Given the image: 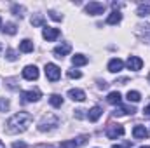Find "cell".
I'll list each match as a JSON object with an SVG mask.
<instances>
[{"instance_id": "6da1fadb", "label": "cell", "mask_w": 150, "mask_h": 148, "mask_svg": "<svg viewBox=\"0 0 150 148\" xmlns=\"http://www.w3.org/2000/svg\"><path fill=\"white\" fill-rule=\"evenodd\" d=\"M32 120H33L32 113H28V111H18V113H14V115L7 120V124H5V131H7L9 134H19V132H25V131L30 127Z\"/></svg>"}, {"instance_id": "7a4b0ae2", "label": "cell", "mask_w": 150, "mask_h": 148, "mask_svg": "<svg viewBox=\"0 0 150 148\" xmlns=\"http://www.w3.org/2000/svg\"><path fill=\"white\" fill-rule=\"evenodd\" d=\"M59 125V117L58 115H54V113H47V115H44L42 118H40V122H38V131L40 132H47V131H52V129H56Z\"/></svg>"}, {"instance_id": "3957f363", "label": "cell", "mask_w": 150, "mask_h": 148, "mask_svg": "<svg viewBox=\"0 0 150 148\" xmlns=\"http://www.w3.org/2000/svg\"><path fill=\"white\" fill-rule=\"evenodd\" d=\"M44 70H45V77H47V80H51V82L59 80V77H61V70H59L58 65H54V63H47Z\"/></svg>"}, {"instance_id": "277c9868", "label": "cell", "mask_w": 150, "mask_h": 148, "mask_svg": "<svg viewBox=\"0 0 150 148\" xmlns=\"http://www.w3.org/2000/svg\"><path fill=\"white\" fill-rule=\"evenodd\" d=\"M120 136H124V125H120V124H108L107 125V138L108 140H117Z\"/></svg>"}, {"instance_id": "5b68a950", "label": "cell", "mask_w": 150, "mask_h": 148, "mask_svg": "<svg viewBox=\"0 0 150 148\" xmlns=\"http://www.w3.org/2000/svg\"><path fill=\"white\" fill-rule=\"evenodd\" d=\"M87 140H89V136L82 134V136H79V138H74V140H67V141H63V143L59 145V148H79V147H82Z\"/></svg>"}, {"instance_id": "8992f818", "label": "cell", "mask_w": 150, "mask_h": 148, "mask_svg": "<svg viewBox=\"0 0 150 148\" xmlns=\"http://www.w3.org/2000/svg\"><path fill=\"white\" fill-rule=\"evenodd\" d=\"M103 12H105V5L101 2H89L86 5V14H89V16H100Z\"/></svg>"}, {"instance_id": "52a82bcc", "label": "cell", "mask_w": 150, "mask_h": 148, "mask_svg": "<svg viewBox=\"0 0 150 148\" xmlns=\"http://www.w3.org/2000/svg\"><path fill=\"white\" fill-rule=\"evenodd\" d=\"M21 98H23L25 103H35V101H38L42 98V92L38 89H30V91H25L21 94Z\"/></svg>"}, {"instance_id": "ba28073f", "label": "cell", "mask_w": 150, "mask_h": 148, "mask_svg": "<svg viewBox=\"0 0 150 148\" xmlns=\"http://www.w3.org/2000/svg\"><path fill=\"white\" fill-rule=\"evenodd\" d=\"M54 56L56 58H65V56H68L70 52H72V45L68 44V42H61L59 45H56L54 47Z\"/></svg>"}, {"instance_id": "9c48e42d", "label": "cell", "mask_w": 150, "mask_h": 148, "mask_svg": "<svg viewBox=\"0 0 150 148\" xmlns=\"http://www.w3.org/2000/svg\"><path fill=\"white\" fill-rule=\"evenodd\" d=\"M126 66H127L129 70H133V72H138V70L143 68V61H142V58H138V56H129L127 61H126Z\"/></svg>"}, {"instance_id": "30bf717a", "label": "cell", "mask_w": 150, "mask_h": 148, "mask_svg": "<svg viewBox=\"0 0 150 148\" xmlns=\"http://www.w3.org/2000/svg\"><path fill=\"white\" fill-rule=\"evenodd\" d=\"M42 37L45 38L47 42H54L56 38L59 37V30H58V28H51V26H44Z\"/></svg>"}, {"instance_id": "8fae6325", "label": "cell", "mask_w": 150, "mask_h": 148, "mask_svg": "<svg viewBox=\"0 0 150 148\" xmlns=\"http://www.w3.org/2000/svg\"><path fill=\"white\" fill-rule=\"evenodd\" d=\"M23 78L26 80H37L38 78V68L35 65H28L23 68Z\"/></svg>"}, {"instance_id": "7c38bea8", "label": "cell", "mask_w": 150, "mask_h": 148, "mask_svg": "<svg viewBox=\"0 0 150 148\" xmlns=\"http://www.w3.org/2000/svg\"><path fill=\"white\" fill-rule=\"evenodd\" d=\"M136 35L142 38V40H147V42H150V23L138 25V26H136Z\"/></svg>"}, {"instance_id": "4fadbf2b", "label": "cell", "mask_w": 150, "mask_h": 148, "mask_svg": "<svg viewBox=\"0 0 150 148\" xmlns=\"http://www.w3.org/2000/svg\"><path fill=\"white\" fill-rule=\"evenodd\" d=\"M122 68H124V61H122V59L113 58V59L108 61V72H112V73H119Z\"/></svg>"}, {"instance_id": "5bb4252c", "label": "cell", "mask_w": 150, "mask_h": 148, "mask_svg": "<svg viewBox=\"0 0 150 148\" xmlns=\"http://www.w3.org/2000/svg\"><path fill=\"white\" fill-rule=\"evenodd\" d=\"M133 136H134L136 140H145V138H149V131H147L145 125H134Z\"/></svg>"}, {"instance_id": "9a60e30c", "label": "cell", "mask_w": 150, "mask_h": 148, "mask_svg": "<svg viewBox=\"0 0 150 148\" xmlns=\"http://www.w3.org/2000/svg\"><path fill=\"white\" fill-rule=\"evenodd\" d=\"M68 98L74 101H84L86 99V92L82 89H70L68 91Z\"/></svg>"}, {"instance_id": "2e32d148", "label": "cell", "mask_w": 150, "mask_h": 148, "mask_svg": "<svg viewBox=\"0 0 150 148\" xmlns=\"http://www.w3.org/2000/svg\"><path fill=\"white\" fill-rule=\"evenodd\" d=\"M134 111L136 110H134L133 106H120V105H119V106L113 110V115H115V117H122V115H133Z\"/></svg>"}, {"instance_id": "e0dca14e", "label": "cell", "mask_w": 150, "mask_h": 148, "mask_svg": "<svg viewBox=\"0 0 150 148\" xmlns=\"http://www.w3.org/2000/svg\"><path fill=\"white\" fill-rule=\"evenodd\" d=\"M136 14H138L140 18L150 16V2H142V4L138 5V9H136Z\"/></svg>"}, {"instance_id": "ac0fdd59", "label": "cell", "mask_w": 150, "mask_h": 148, "mask_svg": "<svg viewBox=\"0 0 150 148\" xmlns=\"http://www.w3.org/2000/svg\"><path fill=\"white\" fill-rule=\"evenodd\" d=\"M101 113H103L101 106H93V108L89 110V113H87V118H89V122H96V120L101 117Z\"/></svg>"}, {"instance_id": "d6986e66", "label": "cell", "mask_w": 150, "mask_h": 148, "mask_svg": "<svg viewBox=\"0 0 150 148\" xmlns=\"http://www.w3.org/2000/svg\"><path fill=\"white\" fill-rule=\"evenodd\" d=\"M122 21V14L119 12V11H113L108 14V18H107V25H119Z\"/></svg>"}, {"instance_id": "ffe728a7", "label": "cell", "mask_w": 150, "mask_h": 148, "mask_svg": "<svg viewBox=\"0 0 150 148\" xmlns=\"http://www.w3.org/2000/svg\"><path fill=\"white\" fill-rule=\"evenodd\" d=\"M120 99H122V96H120V92H117V91H112L108 96H107V101L110 103V105H120Z\"/></svg>"}, {"instance_id": "44dd1931", "label": "cell", "mask_w": 150, "mask_h": 148, "mask_svg": "<svg viewBox=\"0 0 150 148\" xmlns=\"http://www.w3.org/2000/svg\"><path fill=\"white\" fill-rule=\"evenodd\" d=\"M19 51L21 52H32L33 51V42L28 40V38H25L23 42H19Z\"/></svg>"}, {"instance_id": "7402d4cb", "label": "cell", "mask_w": 150, "mask_h": 148, "mask_svg": "<svg viewBox=\"0 0 150 148\" xmlns=\"http://www.w3.org/2000/svg\"><path fill=\"white\" fill-rule=\"evenodd\" d=\"M11 12H12L14 16H18V18H23V16H25V12H26V9H25V5L14 4V5L11 7Z\"/></svg>"}, {"instance_id": "603a6c76", "label": "cell", "mask_w": 150, "mask_h": 148, "mask_svg": "<svg viewBox=\"0 0 150 148\" xmlns=\"http://www.w3.org/2000/svg\"><path fill=\"white\" fill-rule=\"evenodd\" d=\"M72 63H74V66H84V65H87V58L84 54H75L72 58Z\"/></svg>"}, {"instance_id": "cb8c5ba5", "label": "cell", "mask_w": 150, "mask_h": 148, "mask_svg": "<svg viewBox=\"0 0 150 148\" xmlns=\"http://www.w3.org/2000/svg\"><path fill=\"white\" fill-rule=\"evenodd\" d=\"M2 32L7 33V35H14V33L18 32V26H16L14 23H5V25L2 26Z\"/></svg>"}, {"instance_id": "d4e9b609", "label": "cell", "mask_w": 150, "mask_h": 148, "mask_svg": "<svg viewBox=\"0 0 150 148\" xmlns=\"http://www.w3.org/2000/svg\"><path fill=\"white\" fill-rule=\"evenodd\" d=\"M49 103H51L54 108H59V106L63 105V98H61L59 94H51V98H49Z\"/></svg>"}, {"instance_id": "484cf974", "label": "cell", "mask_w": 150, "mask_h": 148, "mask_svg": "<svg viewBox=\"0 0 150 148\" xmlns=\"http://www.w3.org/2000/svg\"><path fill=\"white\" fill-rule=\"evenodd\" d=\"M126 98H127L129 103H131V101H133V103H138V101L142 99V94H140L138 91H129V92L126 94Z\"/></svg>"}, {"instance_id": "4316f807", "label": "cell", "mask_w": 150, "mask_h": 148, "mask_svg": "<svg viewBox=\"0 0 150 148\" xmlns=\"http://www.w3.org/2000/svg\"><path fill=\"white\" fill-rule=\"evenodd\" d=\"M32 25H33V26H44V25H45L44 16H42V14H33V16H32Z\"/></svg>"}, {"instance_id": "83f0119b", "label": "cell", "mask_w": 150, "mask_h": 148, "mask_svg": "<svg viewBox=\"0 0 150 148\" xmlns=\"http://www.w3.org/2000/svg\"><path fill=\"white\" fill-rule=\"evenodd\" d=\"M5 58H7L9 61H16V59H18V52H16L14 49H7V51H5Z\"/></svg>"}, {"instance_id": "f1b7e54d", "label": "cell", "mask_w": 150, "mask_h": 148, "mask_svg": "<svg viewBox=\"0 0 150 148\" xmlns=\"http://www.w3.org/2000/svg\"><path fill=\"white\" fill-rule=\"evenodd\" d=\"M9 106H11L9 99H7V98H2V96H0V111H7V110H9Z\"/></svg>"}, {"instance_id": "f546056e", "label": "cell", "mask_w": 150, "mask_h": 148, "mask_svg": "<svg viewBox=\"0 0 150 148\" xmlns=\"http://www.w3.org/2000/svg\"><path fill=\"white\" fill-rule=\"evenodd\" d=\"M68 77H70V78H80L82 73H80L79 70H68Z\"/></svg>"}, {"instance_id": "4dcf8cb0", "label": "cell", "mask_w": 150, "mask_h": 148, "mask_svg": "<svg viewBox=\"0 0 150 148\" xmlns=\"http://www.w3.org/2000/svg\"><path fill=\"white\" fill-rule=\"evenodd\" d=\"M49 18H51V19H54V21H61V19H63V16H59V14H58V12H54V11H51V12H49Z\"/></svg>"}, {"instance_id": "1f68e13d", "label": "cell", "mask_w": 150, "mask_h": 148, "mask_svg": "<svg viewBox=\"0 0 150 148\" xmlns=\"http://www.w3.org/2000/svg\"><path fill=\"white\" fill-rule=\"evenodd\" d=\"M12 148H26V145L23 141H16V143H12Z\"/></svg>"}, {"instance_id": "d6a6232c", "label": "cell", "mask_w": 150, "mask_h": 148, "mask_svg": "<svg viewBox=\"0 0 150 148\" xmlns=\"http://www.w3.org/2000/svg\"><path fill=\"white\" fill-rule=\"evenodd\" d=\"M143 113H145V117H150V105H147V106L143 108Z\"/></svg>"}, {"instance_id": "836d02e7", "label": "cell", "mask_w": 150, "mask_h": 148, "mask_svg": "<svg viewBox=\"0 0 150 148\" xmlns=\"http://www.w3.org/2000/svg\"><path fill=\"white\" fill-rule=\"evenodd\" d=\"M82 111H84V110H75V117H77V118H82V117H84V113H82Z\"/></svg>"}, {"instance_id": "e575fe53", "label": "cell", "mask_w": 150, "mask_h": 148, "mask_svg": "<svg viewBox=\"0 0 150 148\" xmlns=\"http://www.w3.org/2000/svg\"><path fill=\"white\" fill-rule=\"evenodd\" d=\"M126 147H129V143H126V145H113L112 148H126Z\"/></svg>"}, {"instance_id": "d590c367", "label": "cell", "mask_w": 150, "mask_h": 148, "mask_svg": "<svg viewBox=\"0 0 150 148\" xmlns=\"http://www.w3.org/2000/svg\"><path fill=\"white\" fill-rule=\"evenodd\" d=\"M2 51H4V47H2V44H0V54H2Z\"/></svg>"}, {"instance_id": "8d00e7d4", "label": "cell", "mask_w": 150, "mask_h": 148, "mask_svg": "<svg viewBox=\"0 0 150 148\" xmlns=\"http://www.w3.org/2000/svg\"><path fill=\"white\" fill-rule=\"evenodd\" d=\"M0 148H5V147H4V143H2V141H0Z\"/></svg>"}, {"instance_id": "74e56055", "label": "cell", "mask_w": 150, "mask_h": 148, "mask_svg": "<svg viewBox=\"0 0 150 148\" xmlns=\"http://www.w3.org/2000/svg\"><path fill=\"white\" fill-rule=\"evenodd\" d=\"M0 28H2V18H0Z\"/></svg>"}, {"instance_id": "f35d334b", "label": "cell", "mask_w": 150, "mask_h": 148, "mask_svg": "<svg viewBox=\"0 0 150 148\" xmlns=\"http://www.w3.org/2000/svg\"><path fill=\"white\" fill-rule=\"evenodd\" d=\"M44 148H54V147H44Z\"/></svg>"}, {"instance_id": "ab89813d", "label": "cell", "mask_w": 150, "mask_h": 148, "mask_svg": "<svg viewBox=\"0 0 150 148\" xmlns=\"http://www.w3.org/2000/svg\"><path fill=\"white\" fill-rule=\"evenodd\" d=\"M140 148H150V147H140Z\"/></svg>"}, {"instance_id": "60d3db41", "label": "cell", "mask_w": 150, "mask_h": 148, "mask_svg": "<svg viewBox=\"0 0 150 148\" xmlns=\"http://www.w3.org/2000/svg\"><path fill=\"white\" fill-rule=\"evenodd\" d=\"M149 82H150V75H149Z\"/></svg>"}]
</instances>
